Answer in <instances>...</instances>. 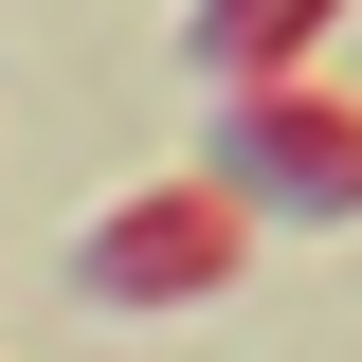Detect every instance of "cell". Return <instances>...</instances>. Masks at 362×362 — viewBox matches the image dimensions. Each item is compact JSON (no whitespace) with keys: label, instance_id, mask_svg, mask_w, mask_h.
<instances>
[{"label":"cell","instance_id":"cell-1","mask_svg":"<svg viewBox=\"0 0 362 362\" xmlns=\"http://www.w3.org/2000/svg\"><path fill=\"white\" fill-rule=\"evenodd\" d=\"M235 254H254V218H235L218 181H145V199H109V218L73 235V290L90 308H199Z\"/></svg>","mask_w":362,"mask_h":362},{"label":"cell","instance_id":"cell-3","mask_svg":"<svg viewBox=\"0 0 362 362\" xmlns=\"http://www.w3.org/2000/svg\"><path fill=\"white\" fill-rule=\"evenodd\" d=\"M326 18H344V0H199V73L218 90H290L326 54Z\"/></svg>","mask_w":362,"mask_h":362},{"label":"cell","instance_id":"cell-2","mask_svg":"<svg viewBox=\"0 0 362 362\" xmlns=\"http://www.w3.org/2000/svg\"><path fill=\"white\" fill-rule=\"evenodd\" d=\"M199 181H218V199H235V218H254V199H272V218H290V235H326V218H344V90H326V73H290V90H235V109H218V163H199Z\"/></svg>","mask_w":362,"mask_h":362}]
</instances>
